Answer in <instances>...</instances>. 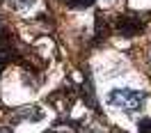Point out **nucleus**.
<instances>
[{
  "mask_svg": "<svg viewBox=\"0 0 151 133\" xmlns=\"http://www.w3.org/2000/svg\"><path fill=\"white\" fill-rule=\"evenodd\" d=\"M0 133H12V129H7V126H2V129H0Z\"/></svg>",
  "mask_w": 151,
  "mask_h": 133,
  "instance_id": "obj_7",
  "label": "nucleus"
},
{
  "mask_svg": "<svg viewBox=\"0 0 151 133\" xmlns=\"http://www.w3.org/2000/svg\"><path fill=\"white\" fill-rule=\"evenodd\" d=\"M142 28H144V21L140 16H135V14H126V16H122L117 21V30L124 37H133V35L142 32Z\"/></svg>",
  "mask_w": 151,
  "mask_h": 133,
  "instance_id": "obj_2",
  "label": "nucleus"
},
{
  "mask_svg": "<svg viewBox=\"0 0 151 133\" xmlns=\"http://www.w3.org/2000/svg\"><path fill=\"white\" fill-rule=\"evenodd\" d=\"M12 119H14V122H28V119L30 122H39V119H41V110H39V108H21Z\"/></svg>",
  "mask_w": 151,
  "mask_h": 133,
  "instance_id": "obj_3",
  "label": "nucleus"
},
{
  "mask_svg": "<svg viewBox=\"0 0 151 133\" xmlns=\"http://www.w3.org/2000/svg\"><path fill=\"white\" fill-rule=\"evenodd\" d=\"M147 96L137 92V90H128V87H117L108 94V101L114 106V108H122V110H128V113H135L140 110L142 103H144Z\"/></svg>",
  "mask_w": 151,
  "mask_h": 133,
  "instance_id": "obj_1",
  "label": "nucleus"
},
{
  "mask_svg": "<svg viewBox=\"0 0 151 133\" xmlns=\"http://www.w3.org/2000/svg\"><path fill=\"white\" fill-rule=\"evenodd\" d=\"M69 7H87V5H92L94 0H64Z\"/></svg>",
  "mask_w": 151,
  "mask_h": 133,
  "instance_id": "obj_5",
  "label": "nucleus"
},
{
  "mask_svg": "<svg viewBox=\"0 0 151 133\" xmlns=\"http://www.w3.org/2000/svg\"><path fill=\"white\" fill-rule=\"evenodd\" d=\"M137 126H140V133H151V119H142Z\"/></svg>",
  "mask_w": 151,
  "mask_h": 133,
  "instance_id": "obj_6",
  "label": "nucleus"
},
{
  "mask_svg": "<svg viewBox=\"0 0 151 133\" xmlns=\"http://www.w3.org/2000/svg\"><path fill=\"white\" fill-rule=\"evenodd\" d=\"M12 60V51H9V46H5V44H0V69L7 64Z\"/></svg>",
  "mask_w": 151,
  "mask_h": 133,
  "instance_id": "obj_4",
  "label": "nucleus"
}]
</instances>
